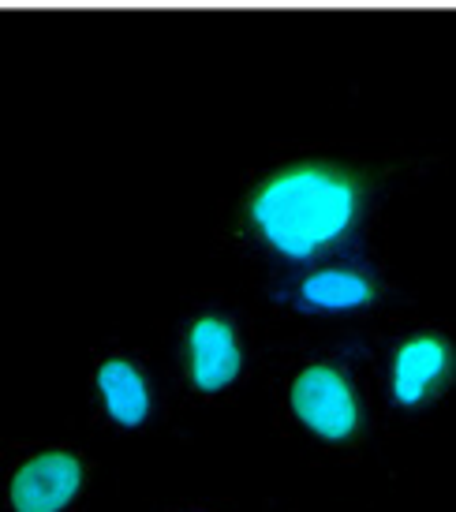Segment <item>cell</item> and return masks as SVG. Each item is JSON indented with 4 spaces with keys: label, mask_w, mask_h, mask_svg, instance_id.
Segmentation results:
<instances>
[{
    "label": "cell",
    "mask_w": 456,
    "mask_h": 512,
    "mask_svg": "<svg viewBox=\"0 0 456 512\" xmlns=\"http://www.w3.org/2000/svg\"><path fill=\"white\" fill-rule=\"evenodd\" d=\"M445 157L415 143L277 146L217 210L214 247L255 273L382 247L385 221Z\"/></svg>",
    "instance_id": "cell-1"
},
{
    "label": "cell",
    "mask_w": 456,
    "mask_h": 512,
    "mask_svg": "<svg viewBox=\"0 0 456 512\" xmlns=\"http://www.w3.org/2000/svg\"><path fill=\"white\" fill-rule=\"evenodd\" d=\"M262 378L277 438L311 464H359L385 438L378 382L359 337H270Z\"/></svg>",
    "instance_id": "cell-2"
},
{
    "label": "cell",
    "mask_w": 456,
    "mask_h": 512,
    "mask_svg": "<svg viewBox=\"0 0 456 512\" xmlns=\"http://www.w3.org/2000/svg\"><path fill=\"white\" fill-rule=\"evenodd\" d=\"M150 512H240V505L228 498H180L169 505H154Z\"/></svg>",
    "instance_id": "cell-8"
},
{
    "label": "cell",
    "mask_w": 456,
    "mask_h": 512,
    "mask_svg": "<svg viewBox=\"0 0 456 512\" xmlns=\"http://www.w3.org/2000/svg\"><path fill=\"white\" fill-rule=\"evenodd\" d=\"M86 427L109 438H146L169 423L172 389L150 352L124 337H109L86 363Z\"/></svg>",
    "instance_id": "cell-6"
},
{
    "label": "cell",
    "mask_w": 456,
    "mask_h": 512,
    "mask_svg": "<svg viewBox=\"0 0 456 512\" xmlns=\"http://www.w3.org/2000/svg\"><path fill=\"white\" fill-rule=\"evenodd\" d=\"M378 382L385 434L442 423L456 404V318L408 311L359 333Z\"/></svg>",
    "instance_id": "cell-5"
},
{
    "label": "cell",
    "mask_w": 456,
    "mask_h": 512,
    "mask_svg": "<svg viewBox=\"0 0 456 512\" xmlns=\"http://www.w3.org/2000/svg\"><path fill=\"white\" fill-rule=\"evenodd\" d=\"M101 490V460L83 441H4L0 512H90Z\"/></svg>",
    "instance_id": "cell-7"
},
{
    "label": "cell",
    "mask_w": 456,
    "mask_h": 512,
    "mask_svg": "<svg viewBox=\"0 0 456 512\" xmlns=\"http://www.w3.org/2000/svg\"><path fill=\"white\" fill-rule=\"evenodd\" d=\"M251 292L266 329H273L270 337H359L389 318L415 311L412 285L389 266L382 247L255 273Z\"/></svg>",
    "instance_id": "cell-3"
},
{
    "label": "cell",
    "mask_w": 456,
    "mask_h": 512,
    "mask_svg": "<svg viewBox=\"0 0 456 512\" xmlns=\"http://www.w3.org/2000/svg\"><path fill=\"white\" fill-rule=\"evenodd\" d=\"M165 359L172 400L187 412H221L266 374L270 333L251 299L202 288L176 303L165 322Z\"/></svg>",
    "instance_id": "cell-4"
}]
</instances>
